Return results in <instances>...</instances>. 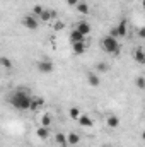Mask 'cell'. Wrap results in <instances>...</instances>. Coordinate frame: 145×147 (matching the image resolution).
Listing matches in <instances>:
<instances>
[{
    "mask_svg": "<svg viewBox=\"0 0 145 147\" xmlns=\"http://www.w3.org/2000/svg\"><path fill=\"white\" fill-rule=\"evenodd\" d=\"M31 103H33V98L29 92H26L24 89H19L15 91L12 96H10V105L15 108V110H31Z\"/></svg>",
    "mask_w": 145,
    "mask_h": 147,
    "instance_id": "6da1fadb",
    "label": "cell"
},
{
    "mask_svg": "<svg viewBox=\"0 0 145 147\" xmlns=\"http://www.w3.org/2000/svg\"><path fill=\"white\" fill-rule=\"evenodd\" d=\"M101 46H103V50L109 53V55H116L118 51H119V43H118V39L113 36H104L103 38V41H101Z\"/></svg>",
    "mask_w": 145,
    "mask_h": 147,
    "instance_id": "7a4b0ae2",
    "label": "cell"
},
{
    "mask_svg": "<svg viewBox=\"0 0 145 147\" xmlns=\"http://www.w3.org/2000/svg\"><path fill=\"white\" fill-rule=\"evenodd\" d=\"M21 22H22V26H24L26 29H31V31L38 29V26H39V19H38L36 16H31V14L24 16Z\"/></svg>",
    "mask_w": 145,
    "mask_h": 147,
    "instance_id": "3957f363",
    "label": "cell"
},
{
    "mask_svg": "<svg viewBox=\"0 0 145 147\" xmlns=\"http://www.w3.org/2000/svg\"><path fill=\"white\" fill-rule=\"evenodd\" d=\"M38 70H39L41 74H44V75H50V74L55 70V65H53V62L43 58V60L38 62Z\"/></svg>",
    "mask_w": 145,
    "mask_h": 147,
    "instance_id": "277c9868",
    "label": "cell"
},
{
    "mask_svg": "<svg viewBox=\"0 0 145 147\" xmlns=\"http://www.w3.org/2000/svg\"><path fill=\"white\" fill-rule=\"evenodd\" d=\"M72 50L75 55H84L87 50V41H79V43H72Z\"/></svg>",
    "mask_w": 145,
    "mask_h": 147,
    "instance_id": "5b68a950",
    "label": "cell"
},
{
    "mask_svg": "<svg viewBox=\"0 0 145 147\" xmlns=\"http://www.w3.org/2000/svg\"><path fill=\"white\" fill-rule=\"evenodd\" d=\"M87 82H89V86H91V87H99L101 79H99L97 72H87Z\"/></svg>",
    "mask_w": 145,
    "mask_h": 147,
    "instance_id": "8992f818",
    "label": "cell"
},
{
    "mask_svg": "<svg viewBox=\"0 0 145 147\" xmlns=\"http://www.w3.org/2000/svg\"><path fill=\"white\" fill-rule=\"evenodd\" d=\"M116 31H118V38H125L128 33V24H126V19H121L119 24L116 26Z\"/></svg>",
    "mask_w": 145,
    "mask_h": 147,
    "instance_id": "52a82bcc",
    "label": "cell"
},
{
    "mask_svg": "<svg viewBox=\"0 0 145 147\" xmlns=\"http://www.w3.org/2000/svg\"><path fill=\"white\" fill-rule=\"evenodd\" d=\"M77 121H79L80 127H84V128H92V125H94V121L91 120V116H89V115H84V113L80 115V118H79Z\"/></svg>",
    "mask_w": 145,
    "mask_h": 147,
    "instance_id": "ba28073f",
    "label": "cell"
},
{
    "mask_svg": "<svg viewBox=\"0 0 145 147\" xmlns=\"http://www.w3.org/2000/svg\"><path fill=\"white\" fill-rule=\"evenodd\" d=\"M133 60H135L137 63H140V65H145V50L137 48V50L133 51Z\"/></svg>",
    "mask_w": 145,
    "mask_h": 147,
    "instance_id": "9c48e42d",
    "label": "cell"
},
{
    "mask_svg": "<svg viewBox=\"0 0 145 147\" xmlns=\"http://www.w3.org/2000/svg\"><path fill=\"white\" fill-rule=\"evenodd\" d=\"M70 41L72 43H79V41H85V34H82L79 29H73L70 33Z\"/></svg>",
    "mask_w": 145,
    "mask_h": 147,
    "instance_id": "30bf717a",
    "label": "cell"
},
{
    "mask_svg": "<svg viewBox=\"0 0 145 147\" xmlns=\"http://www.w3.org/2000/svg\"><path fill=\"white\" fill-rule=\"evenodd\" d=\"M55 142H56L60 147H67L68 146V139H67L65 134H56V135H55Z\"/></svg>",
    "mask_w": 145,
    "mask_h": 147,
    "instance_id": "8fae6325",
    "label": "cell"
},
{
    "mask_svg": "<svg viewBox=\"0 0 145 147\" xmlns=\"http://www.w3.org/2000/svg\"><path fill=\"white\" fill-rule=\"evenodd\" d=\"M77 29H79L82 34H85V36H87V34L91 33V24H89V22H85V21H80V22L77 24Z\"/></svg>",
    "mask_w": 145,
    "mask_h": 147,
    "instance_id": "7c38bea8",
    "label": "cell"
},
{
    "mask_svg": "<svg viewBox=\"0 0 145 147\" xmlns=\"http://www.w3.org/2000/svg\"><path fill=\"white\" fill-rule=\"evenodd\" d=\"M106 123H108L109 128H118V127H119V118H118L116 115H109L108 120H106Z\"/></svg>",
    "mask_w": 145,
    "mask_h": 147,
    "instance_id": "4fadbf2b",
    "label": "cell"
},
{
    "mask_svg": "<svg viewBox=\"0 0 145 147\" xmlns=\"http://www.w3.org/2000/svg\"><path fill=\"white\" fill-rule=\"evenodd\" d=\"M36 135L41 139V140H46L48 137H50V130H48V127H39L36 130Z\"/></svg>",
    "mask_w": 145,
    "mask_h": 147,
    "instance_id": "5bb4252c",
    "label": "cell"
},
{
    "mask_svg": "<svg viewBox=\"0 0 145 147\" xmlns=\"http://www.w3.org/2000/svg\"><path fill=\"white\" fill-rule=\"evenodd\" d=\"M75 9H77V12L82 14V16H87V14H89V3H87V2H79V5H77Z\"/></svg>",
    "mask_w": 145,
    "mask_h": 147,
    "instance_id": "9a60e30c",
    "label": "cell"
},
{
    "mask_svg": "<svg viewBox=\"0 0 145 147\" xmlns=\"http://www.w3.org/2000/svg\"><path fill=\"white\" fill-rule=\"evenodd\" d=\"M67 139H68V146H77V144L80 142V135L75 134V132H70V134L67 135Z\"/></svg>",
    "mask_w": 145,
    "mask_h": 147,
    "instance_id": "2e32d148",
    "label": "cell"
},
{
    "mask_svg": "<svg viewBox=\"0 0 145 147\" xmlns=\"http://www.w3.org/2000/svg\"><path fill=\"white\" fill-rule=\"evenodd\" d=\"M44 105V99L43 98H33V103H31V110H38Z\"/></svg>",
    "mask_w": 145,
    "mask_h": 147,
    "instance_id": "e0dca14e",
    "label": "cell"
},
{
    "mask_svg": "<svg viewBox=\"0 0 145 147\" xmlns=\"http://www.w3.org/2000/svg\"><path fill=\"white\" fill-rule=\"evenodd\" d=\"M50 125H51V116H50V113H44L41 116V127H48L50 128Z\"/></svg>",
    "mask_w": 145,
    "mask_h": 147,
    "instance_id": "ac0fdd59",
    "label": "cell"
},
{
    "mask_svg": "<svg viewBox=\"0 0 145 147\" xmlns=\"http://www.w3.org/2000/svg\"><path fill=\"white\" fill-rule=\"evenodd\" d=\"M108 70H109V65L104 63V62H99V63L96 65V72L97 74H104V72H108Z\"/></svg>",
    "mask_w": 145,
    "mask_h": 147,
    "instance_id": "d6986e66",
    "label": "cell"
},
{
    "mask_svg": "<svg viewBox=\"0 0 145 147\" xmlns=\"http://www.w3.org/2000/svg\"><path fill=\"white\" fill-rule=\"evenodd\" d=\"M80 115H82V113H80L79 108H70V110H68V116H70L72 120H79V118H80Z\"/></svg>",
    "mask_w": 145,
    "mask_h": 147,
    "instance_id": "ffe728a7",
    "label": "cell"
},
{
    "mask_svg": "<svg viewBox=\"0 0 145 147\" xmlns=\"http://www.w3.org/2000/svg\"><path fill=\"white\" fill-rule=\"evenodd\" d=\"M135 86H137L138 89L145 91V77H137V79H135Z\"/></svg>",
    "mask_w": 145,
    "mask_h": 147,
    "instance_id": "44dd1931",
    "label": "cell"
},
{
    "mask_svg": "<svg viewBox=\"0 0 145 147\" xmlns=\"http://www.w3.org/2000/svg\"><path fill=\"white\" fill-rule=\"evenodd\" d=\"M0 63H2L3 69H10V67H12V62H10V58H7V57H2V58H0Z\"/></svg>",
    "mask_w": 145,
    "mask_h": 147,
    "instance_id": "7402d4cb",
    "label": "cell"
},
{
    "mask_svg": "<svg viewBox=\"0 0 145 147\" xmlns=\"http://www.w3.org/2000/svg\"><path fill=\"white\" fill-rule=\"evenodd\" d=\"M43 10H44V7H41V5H36V7L33 9V12H34L33 16H36L38 19H39V16H41V12H43Z\"/></svg>",
    "mask_w": 145,
    "mask_h": 147,
    "instance_id": "603a6c76",
    "label": "cell"
},
{
    "mask_svg": "<svg viewBox=\"0 0 145 147\" xmlns=\"http://www.w3.org/2000/svg\"><path fill=\"white\" fill-rule=\"evenodd\" d=\"M79 2H80V0H67V3H68V5H72V7H77V5H79Z\"/></svg>",
    "mask_w": 145,
    "mask_h": 147,
    "instance_id": "cb8c5ba5",
    "label": "cell"
},
{
    "mask_svg": "<svg viewBox=\"0 0 145 147\" xmlns=\"http://www.w3.org/2000/svg\"><path fill=\"white\" fill-rule=\"evenodd\" d=\"M138 36L142 38V39H145V28H140L138 29Z\"/></svg>",
    "mask_w": 145,
    "mask_h": 147,
    "instance_id": "d4e9b609",
    "label": "cell"
},
{
    "mask_svg": "<svg viewBox=\"0 0 145 147\" xmlns=\"http://www.w3.org/2000/svg\"><path fill=\"white\" fill-rule=\"evenodd\" d=\"M62 28H63V24H62V22H58V24H56V26H55V29H56V31H60V29H62Z\"/></svg>",
    "mask_w": 145,
    "mask_h": 147,
    "instance_id": "484cf974",
    "label": "cell"
},
{
    "mask_svg": "<svg viewBox=\"0 0 145 147\" xmlns=\"http://www.w3.org/2000/svg\"><path fill=\"white\" fill-rule=\"evenodd\" d=\"M142 139H144V140H145V132H144V134H142Z\"/></svg>",
    "mask_w": 145,
    "mask_h": 147,
    "instance_id": "4316f807",
    "label": "cell"
},
{
    "mask_svg": "<svg viewBox=\"0 0 145 147\" xmlns=\"http://www.w3.org/2000/svg\"><path fill=\"white\" fill-rule=\"evenodd\" d=\"M142 3H144V7H145V0H144V2H142Z\"/></svg>",
    "mask_w": 145,
    "mask_h": 147,
    "instance_id": "83f0119b",
    "label": "cell"
},
{
    "mask_svg": "<svg viewBox=\"0 0 145 147\" xmlns=\"http://www.w3.org/2000/svg\"><path fill=\"white\" fill-rule=\"evenodd\" d=\"M144 110H145V105H144Z\"/></svg>",
    "mask_w": 145,
    "mask_h": 147,
    "instance_id": "f1b7e54d",
    "label": "cell"
}]
</instances>
